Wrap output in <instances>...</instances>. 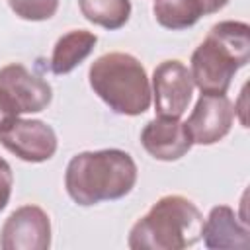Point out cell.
Listing matches in <instances>:
<instances>
[{
    "mask_svg": "<svg viewBox=\"0 0 250 250\" xmlns=\"http://www.w3.org/2000/svg\"><path fill=\"white\" fill-rule=\"evenodd\" d=\"M94 94L119 115H141L150 107V82L145 66L129 53H105L88 70Z\"/></svg>",
    "mask_w": 250,
    "mask_h": 250,
    "instance_id": "4",
    "label": "cell"
},
{
    "mask_svg": "<svg viewBox=\"0 0 250 250\" xmlns=\"http://www.w3.org/2000/svg\"><path fill=\"white\" fill-rule=\"evenodd\" d=\"M12 12L27 21H43L55 16L59 0H8Z\"/></svg>",
    "mask_w": 250,
    "mask_h": 250,
    "instance_id": "15",
    "label": "cell"
},
{
    "mask_svg": "<svg viewBox=\"0 0 250 250\" xmlns=\"http://www.w3.org/2000/svg\"><path fill=\"white\" fill-rule=\"evenodd\" d=\"M203 215L184 195L160 197L129 232L133 250H182L201 238Z\"/></svg>",
    "mask_w": 250,
    "mask_h": 250,
    "instance_id": "3",
    "label": "cell"
},
{
    "mask_svg": "<svg viewBox=\"0 0 250 250\" xmlns=\"http://www.w3.org/2000/svg\"><path fill=\"white\" fill-rule=\"evenodd\" d=\"M12 186H14V174L10 164L0 156V211L8 205L10 195H12Z\"/></svg>",
    "mask_w": 250,
    "mask_h": 250,
    "instance_id": "16",
    "label": "cell"
},
{
    "mask_svg": "<svg viewBox=\"0 0 250 250\" xmlns=\"http://www.w3.org/2000/svg\"><path fill=\"white\" fill-rule=\"evenodd\" d=\"M0 88L10 96L20 113L43 111L53 100L49 82L29 72L20 62H12L0 68Z\"/></svg>",
    "mask_w": 250,
    "mask_h": 250,
    "instance_id": "9",
    "label": "cell"
},
{
    "mask_svg": "<svg viewBox=\"0 0 250 250\" xmlns=\"http://www.w3.org/2000/svg\"><path fill=\"white\" fill-rule=\"evenodd\" d=\"M51 246L49 215L37 205L18 207L2 225V250H47Z\"/></svg>",
    "mask_w": 250,
    "mask_h": 250,
    "instance_id": "6",
    "label": "cell"
},
{
    "mask_svg": "<svg viewBox=\"0 0 250 250\" xmlns=\"http://www.w3.org/2000/svg\"><path fill=\"white\" fill-rule=\"evenodd\" d=\"M154 111L158 117L180 119L188 109L193 94V80L189 68L182 61H164L152 72Z\"/></svg>",
    "mask_w": 250,
    "mask_h": 250,
    "instance_id": "5",
    "label": "cell"
},
{
    "mask_svg": "<svg viewBox=\"0 0 250 250\" xmlns=\"http://www.w3.org/2000/svg\"><path fill=\"white\" fill-rule=\"evenodd\" d=\"M195 2H197V6H199L201 14L207 16V14H215V12L223 10L229 0H195Z\"/></svg>",
    "mask_w": 250,
    "mask_h": 250,
    "instance_id": "18",
    "label": "cell"
},
{
    "mask_svg": "<svg viewBox=\"0 0 250 250\" xmlns=\"http://www.w3.org/2000/svg\"><path fill=\"white\" fill-rule=\"evenodd\" d=\"M82 16L109 31L123 27L131 16V0H78Z\"/></svg>",
    "mask_w": 250,
    "mask_h": 250,
    "instance_id": "13",
    "label": "cell"
},
{
    "mask_svg": "<svg viewBox=\"0 0 250 250\" xmlns=\"http://www.w3.org/2000/svg\"><path fill=\"white\" fill-rule=\"evenodd\" d=\"M141 143L152 158L172 162L189 152L193 139L188 131V125L180 119L158 117L145 125Z\"/></svg>",
    "mask_w": 250,
    "mask_h": 250,
    "instance_id": "10",
    "label": "cell"
},
{
    "mask_svg": "<svg viewBox=\"0 0 250 250\" xmlns=\"http://www.w3.org/2000/svg\"><path fill=\"white\" fill-rule=\"evenodd\" d=\"M18 117H20L18 107L14 105V102L10 100V96L0 88V131H4Z\"/></svg>",
    "mask_w": 250,
    "mask_h": 250,
    "instance_id": "17",
    "label": "cell"
},
{
    "mask_svg": "<svg viewBox=\"0 0 250 250\" xmlns=\"http://www.w3.org/2000/svg\"><path fill=\"white\" fill-rule=\"evenodd\" d=\"M137 184V164L119 148L86 150L70 158L64 172V188L70 199L82 207L125 197Z\"/></svg>",
    "mask_w": 250,
    "mask_h": 250,
    "instance_id": "1",
    "label": "cell"
},
{
    "mask_svg": "<svg viewBox=\"0 0 250 250\" xmlns=\"http://www.w3.org/2000/svg\"><path fill=\"white\" fill-rule=\"evenodd\" d=\"M98 37L86 29H72L59 37L51 55V70L55 74H68L74 70L96 47Z\"/></svg>",
    "mask_w": 250,
    "mask_h": 250,
    "instance_id": "12",
    "label": "cell"
},
{
    "mask_svg": "<svg viewBox=\"0 0 250 250\" xmlns=\"http://www.w3.org/2000/svg\"><path fill=\"white\" fill-rule=\"evenodd\" d=\"M152 12L166 29H188L203 16L195 0H154Z\"/></svg>",
    "mask_w": 250,
    "mask_h": 250,
    "instance_id": "14",
    "label": "cell"
},
{
    "mask_svg": "<svg viewBox=\"0 0 250 250\" xmlns=\"http://www.w3.org/2000/svg\"><path fill=\"white\" fill-rule=\"evenodd\" d=\"M234 105L225 94H201L186 125L197 145H215L232 127Z\"/></svg>",
    "mask_w": 250,
    "mask_h": 250,
    "instance_id": "8",
    "label": "cell"
},
{
    "mask_svg": "<svg viewBox=\"0 0 250 250\" xmlns=\"http://www.w3.org/2000/svg\"><path fill=\"white\" fill-rule=\"evenodd\" d=\"M250 59V25L244 21L215 23L191 55V80L201 94H227L234 74Z\"/></svg>",
    "mask_w": 250,
    "mask_h": 250,
    "instance_id": "2",
    "label": "cell"
},
{
    "mask_svg": "<svg viewBox=\"0 0 250 250\" xmlns=\"http://www.w3.org/2000/svg\"><path fill=\"white\" fill-rule=\"evenodd\" d=\"M0 143L25 162H45L57 152V135L39 119H16L0 131Z\"/></svg>",
    "mask_w": 250,
    "mask_h": 250,
    "instance_id": "7",
    "label": "cell"
},
{
    "mask_svg": "<svg viewBox=\"0 0 250 250\" xmlns=\"http://www.w3.org/2000/svg\"><path fill=\"white\" fill-rule=\"evenodd\" d=\"M201 238L211 250H248V229L229 205H217L209 211L201 227Z\"/></svg>",
    "mask_w": 250,
    "mask_h": 250,
    "instance_id": "11",
    "label": "cell"
}]
</instances>
